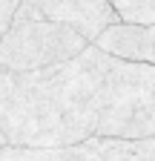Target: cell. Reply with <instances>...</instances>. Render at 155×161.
<instances>
[{
    "instance_id": "6da1fadb",
    "label": "cell",
    "mask_w": 155,
    "mask_h": 161,
    "mask_svg": "<svg viewBox=\"0 0 155 161\" xmlns=\"http://www.w3.org/2000/svg\"><path fill=\"white\" fill-rule=\"evenodd\" d=\"M101 58L89 43L78 58L37 72L0 69V132L9 147H78L98 130Z\"/></svg>"
},
{
    "instance_id": "7a4b0ae2",
    "label": "cell",
    "mask_w": 155,
    "mask_h": 161,
    "mask_svg": "<svg viewBox=\"0 0 155 161\" xmlns=\"http://www.w3.org/2000/svg\"><path fill=\"white\" fill-rule=\"evenodd\" d=\"M155 135V66L101 58V109L92 138H147Z\"/></svg>"
},
{
    "instance_id": "3957f363",
    "label": "cell",
    "mask_w": 155,
    "mask_h": 161,
    "mask_svg": "<svg viewBox=\"0 0 155 161\" xmlns=\"http://www.w3.org/2000/svg\"><path fill=\"white\" fill-rule=\"evenodd\" d=\"M89 43L75 29L40 17L32 6L17 0L12 23L0 37V69L3 72H37L61 66L78 58Z\"/></svg>"
},
{
    "instance_id": "277c9868",
    "label": "cell",
    "mask_w": 155,
    "mask_h": 161,
    "mask_svg": "<svg viewBox=\"0 0 155 161\" xmlns=\"http://www.w3.org/2000/svg\"><path fill=\"white\" fill-rule=\"evenodd\" d=\"M20 3L32 6L40 17L52 20V23H63L75 29L86 43H95V37L104 29L118 23L106 0H20Z\"/></svg>"
},
{
    "instance_id": "5b68a950",
    "label": "cell",
    "mask_w": 155,
    "mask_h": 161,
    "mask_svg": "<svg viewBox=\"0 0 155 161\" xmlns=\"http://www.w3.org/2000/svg\"><path fill=\"white\" fill-rule=\"evenodd\" d=\"M95 46L112 58L155 66V26H126L115 23L95 37Z\"/></svg>"
},
{
    "instance_id": "8992f818",
    "label": "cell",
    "mask_w": 155,
    "mask_h": 161,
    "mask_svg": "<svg viewBox=\"0 0 155 161\" xmlns=\"http://www.w3.org/2000/svg\"><path fill=\"white\" fill-rule=\"evenodd\" d=\"M0 161H101L83 144L57 147V150H26V147H3Z\"/></svg>"
},
{
    "instance_id": "52a82bcc",
    "label": "cell",
    "mask_w": 155,
    "mask_h": 161,
    "mask_svg": "<svg viewBox=\"0 0 155 161\" xmlns=\"http://www.w3.org/2000/svg\"><path fill=\"white\" fill-rule=\"evenodd\" d=\"M118 23L126 26H155V0H106Z\"/></svg>"
},
{
    "instance_id": "ba28073f",
    "label": "cell",
    "mask_w": 155,
    "mask_h": 161,
    "mask_svg": "<svg viewBox=\"0 0 155 161\" xmlns=\"http://www.w3.org/2000/svg\"><path fill=\"white\" fill-rule=\"evenodd\" d=\"M17 9V0H0V37L6 35L9 23H12V14Z\"/></svg>"
},
{
    "instance_id": "9c48e42d",
    "label": "cell",
    "mask_w": 155,
    "mask_h": 161,
    "mask_svg": "<svg viewBox=\"0 0 155 161\" xmlns=\"http://www.w3.org/2000/svg\"><path fill=\"white\" fill-rule=\"evenodd\" d=\"M3 147H9V144H6V138H3V132H0V150H3Z\"/></svg>"
}]
</instances>
